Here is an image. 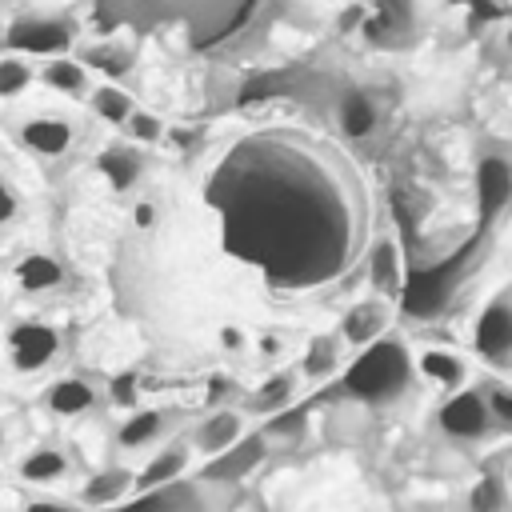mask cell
<instances>
[{"label": "cell", "instance_id": "obj_1", "mask_svg": "<svg viewBox=\"0 0 512 512\" xmlns=\"http://www.w3.org/2000/svg\"><path fill=\"white\" fill-rule=\"evenodd\" d=\"M224 244L268 280L304 288L336 276L356 248V212L324 160L292 140H248L212 176Z\"/></svg>", "mask_w": 512, "mask_h": 512}, {"label": "cell", "instance_id": "obj_2", "mask_svg": "<svg viewBox=\"0 0 512 512\" xmlns=\"http://www.w3.org/2000/svg\"><path fill=\"white\" fill-rule=\"evenodd\" d=\"M412 380H416V360L408 344L392 332L360 348V356L340 368L344 392L360 404H396L412 388Z\"/></svg>", "mask_w": 512, "mask_h": 512}, {"label": "cell", "instance_id": "obj_3", "mask_svg": "<svg viewBox=\"0 0 512 512\" xmlns=\"http://www.w3.org/2000/svg\"><path fill=\"white\" fill-rule=\"evenodd\" d=\"M112 24H184L192 40H216L236 16V0H100Z\"/></svg>", "mask_w": 512, "mask_h": 512}, {"label": "cell", "instance_id": "obj_4", "mask_svg": "<svg viewBox=\"0 0 512 512\" xmlns=\"http://www.w3.org/2000/svg\"><path fill=\"white\" fill-rule=\"evenodd\" d=\"M472 348L492 368H512V292L488 300L472 324Z\"/></svg>", "mask_w": 512, "mask_h": 512}, {"label": "cell", "instance_id": "obj_5", "mask_svg": "<svg viewBox=\"0 0 512 512\" xmlns=\"http://www.w3.org/2000/svg\"><path fill=\"white\" fill-rule=\"evenodd\" d=\"M436 424L456 444H480V440L492 436V420H488V408H484L480 388L448 392V400L436 408Z\"/></svg>", "mask_w": 512, "mask_h": 512}, {"label": "cell", "instance_id": "obj_6", "mask_svg": "<svg viewBox=\"0 0 512 512\" xmlns=\"http://www.w3.org/2000/svg\"><path fill=\"white\" fill-rule=\"evenodd\" d=\"M8 48L32 52V56H64L72 44V24L60 16H20L8 24Z\"/></svg>", "mask_w": 512, "mask_h": 512}, {"label": "cell", "instance_id": "obj_7", "mask_svg": "<svg viewBox=\"0 0 512 512\" xmlns=\"http://www.w3.org/2000/svg\"><path fill=\"white\" fill-rule=\"evenodd\" d=\"M388 324H392V304L388 300H380V296H372V300H356L344 316H340V344L344 348H368L372 340H380L384 332H388Z\"/></svg>", "mask_w": 512, "mask_h": 512}, {"label": "cell", "instance_id": "obj_8", "mask_svg": "<svg viewBox=\"0 0 512 512\" xmlns=\"http://www.w3.org/2000/svg\"><path fill=\"white\" fill-rule=\"evenodd\" d=\"M364 276H368V288L388 304L404 292V252L392 236H376V244L368 248Z\"/></svg>", "mask_w": 512, "mask_h": 512}, {"label": "cell", "instance_id": "obj_9", "mask_svg": "<svg viewBox=\"0 0 512 512\" xmlns=\"http://www.w3.org/2000/svg\"><path fill=\"white\" fill-rule=\"evenodd\" d=\"M56 344H60L56 328L36 324V320H24V324H16V328L8 332V356H12V364H16L20 372L44 368V364L56 356Z\"/></svg>", "mask_w": 512, "mask_h": 512}, {"label": "cell", "instance_id": "obj_10", "mask_svg": "<svg viewBox=\"0 0 512 512\" xmlns=\"http://www.w3.org/2000/svg\"><path fill=\"white\" fill-rule=\"evenodd\" d=\"M412 360H416V372L428 384H436L444 392L468 388V360L460 352H452V348H420V356H412Z\"/></svg>", "mask_w": 512, "mask_h": 512}, {"label": "cell", "instance_id": "obj_11", "mask_svg": "<svg viewBox=\"0 0 512 512\" xmlns=\"http://www.w3.org/2000/svg\"><path fill=\"white\" fill-rule=\"evenodd\" d=\"M248 432H244V416L236 412V408H216L212 416H204V424L196 428V452L200 456H220V452H228L236 440H244Z\"/></svg>", "mask_w": 512, "mask_h": 512}, {"label": "cell", "instance_id": "obj_12", "mask_svg": "<svg viewBox=\"0 0 512 512\" xmlns=\"http://www.w3.org/2000/svg\"><path fill=\"white\" fill-rule=\"evenodd\" d=\"M264 436H244V440H236L228 452H220V456H212L208 460V468H204V476H212V480H240L244 472H252L260 460H264Z\"/></svg>", "mask_w": 512, "mask_h": 512}, {"label": "cell", "instance_id": "obj_13", "mask_svg": "<svg viewBox=\"0 0 512 512\" xmlns=\"http://www.w3.org/2000/svg\"><path fill=\"white\" fill-rule=\"evenodd\" d=\"M20 140L40 156H64L72 148V124L56 116H36L20 128Z\"/></svg>", "mask_w": 512, "mask_h": 512}, {"label": "cell", "instance_id": "obj_14", "mask_svg": "<svg viewBox=\"0 0 512 512\" xmlns=\"http://www.w3.org/2000/svg\"><path fill=\"white\" fill-rule=\"evenodd\" d=\"M188 468V448L184 444H168V448H160L148 464H144V472L132 480L140 492H156V488H168V484H176V476Z\"/></svg>", "mask_w": 512, "mask_h": 512}, {"label": "cell", "instance_id": "obj_15", "mask_svg": "<svg viewBox=\"0 0 512 512\" xmlns=\"http://www.w3.org/2000/svg\"><path fill=\"white\" fill-rule=\"evenodd\" d=\"M340 364H344V344H340V336H312L296 372H300L304 380H328V376L340 372Z\"/></svg>", "mask_w": 512, "mask_h": 512}, {"label": "cell", "instance_id": "obj_16", "mask_svg": "<svg viewBox=\"0 0 512 512\" xmlns=\"http://www.w3.org/2000/svg\"><path fill=\"white\" fill-rule=\"evenodd\" d=\"M476 184H480V204L484 212H496L508 196H512V168L496 156L480 160V172H476Z\"/></svg>", "mask_w": 512, "mask_h": 512}, {"label": "cell", "instance_id": "obj_17", "mask_svg": "<svg viewBox=\"0 0 512 512\" xmlns=\"http://www.w3.org/2000/svg\"><path fill=\"white\" fill-rule=\"evenodd\" d=\"M296 380H300V372L296 368H280V372H272L260 388H256V396H252V404L260 408V412H284L288 404H292V396H296Z\"/></svg>", "mask_w": 512, "mask_h": 512}, {"label": "cell", "instance_id": "obj_18", "mask_svg": "<svg viewBox=\"0 0 512 512\" xmlns=\"http://www.w3.org/2000/svg\"><path fill=\"white\" fill-rule=\"evenodd\" d=\"M92 400H96L92 384H88V380H76V376L56 380V384H52V392H48V408H52V412H60V416H80V412H88V408H92Z\"/></svg>", "mask_w": 512, "mask_h": 512}, {"label": "cell", "instance_id": "obj_19", "mask_svg": "<svg viewBox=\"0 0 512 512\" xmlns=\"http://www.w3.org/2000/svg\"><path fill=\"white\" fill-rule=\"evenodd\" d=\"M40 80L56 92H68V96H80L88 88V72L80 60H68V56H48V64L40 68Z\"/></svg>", "mask_w": 512, "mask_h": 512}, {"label": "cell", "instance_id": "obj_20", "mask_svg": "<svg viewBox=\"0 0 512 512\" xmlns=\"http://www.w3.org/2000/svg\"><path fill=\"white\" fill-rule=\"evenodd\" d=\"M16 280L24 292H44V288H56L60 284V264L52 256H24L16 264Z\"/></svg>", "mask_w": 512, "mask_h": 512}, {"label": "cell", "instance_id": "obj_21", "mask_svg": "<svg viewBox=\"0 0 512 512\" xmlns=\"http://www.w3.org/2000/svg\"><path fill=\"white\" fill-rule=\"evenodd\" d=\"M160 428H164V416L152 412V408H144V412H132V416L120 424L116 440H120V448H144V444H152V440L160 436Z\"/></svg>", "mask_w": 512, "mask_h": 512}, {"label": "cell", "instance_id": "obj_22", "mask_svg": "<svg viewBox=\"0 0 512 512\" xmlns=\"http://www.w3.org/2000/svg\"><path fill=\"white\" fill-rule=\"evenodd\" d=\"M128 484H132V476L124 472V468H112V472H100V476H92L88 484H84V504H96V508H112L124 492H128Z\"/></svg>", "mask_w": 512, "mask_h": 512}, {"label": "cell", "instance_id": "obj_23", "mask_svg": "<svg viewBox=\"0 0 512 512\" xmlns=\"http://www.w3.org/2000/svg\"><path fill=\"white\" fill-rule=\"evenodd\" d=\"M480 396H484L492 432H508L512 436V384L508 380H488V384H480Z\"/></svg>", "mask_w": 512, "mask_h": 512}, {"label": "cell", "instance_id": "obj_24", "mask_svg": "<svg viewBox=\"0 0 512 512\" xmlns=\"http://www.w3.org/2000/svg\"><path fill=\"white\" fill-rule=\"evenodd\" d=\"M340 128L348 136H368L376 128V108H372V100L364 92H348L340 100Z\"/></svg>", "mask_w": 512, "mask_h": 512}, {"label": "cell", "instance_id": "obj_25", "mask_svg": "<svg viewBox=\"0 0 512 512\" xmlns=\"http://www.w3.org/2000/svg\"><path fill=\"white\" fill-rule=\"evenodd\" d=\"M100 172L108 176V184H112L116 192H124V188H132L136 176H140V156L128 152V148H108V152L100 156Z\"/></svg>", "mask_w": 512, "mask_h": 512}, {"label": "cell", "instance_id": "obj_26", "mask_svg": "<svg viewBox=\"0 0 512 512\" xmlns=\"http://www.w3.org/2000/svg\"><path fill=\"white\" fill-rule=\"evenodd\" d=\"M92 108H96V116L108 120V124H124V120L136 112V108H132V96H128L124 88H116V84L96 88V92H92Z\"/></svg>", "mask_w": 512, "mask_h": 512}, {"label": "cell", "instance_id": "obj_27", "mask_svg": "<svg viewBox=\"0 0 512 512\" xmlns=\"http://www.w3.org/2000/svg\"><path fill=\"white\" fill-rule=\"evenodd\" d=\"M472 512H512V496L504 488V476H484L472 488Z\"/></svg>", "mask_w": 512, "mask_h": 512}, {"label": "cell", "instance_id": "obj_28", "mask_svg": "<svg viewBox=\"0 0 512 512\" xmlns=\"http://www.w3.org/2000/svg\"><path fill=\"white\" fill-rule=\"evenodd\" d=\"M64 468H68V460L56 452V448H40V452H32L24 464H20V472H24V480H36V484H44V480H56V476H64Z\"/></svg>", "mask_w": 512, "mask_h": 512}, {"label": "cell", "instance_id": "obj_29", "mask_svg": "<svg viewBox=\"0 0 512 512\" xmlns=\"http://www.w3.org/2000/svg\"><path fill=\"white\" fill-rule=\"evenodd\" d=\"M28 80H32L28 60H20V56H4V60H0V96H16V92H24Z\"/></svg>", "mask_w": 512, "mask_h": 512}, {"label": "cell", "instance_id": "obj_30", "mask_svg": "<svg viewBox=\"0 0 512 512\" xmlns=\"http://www.w3.org/2000/svg\"><path fill=\"white\" fill-rule=\"evenodd\" d=\"M84 64H96L104 76H124L128 72V52L124 48H92L88 56H84Z\"/></svg>", "mask_w": 512, "mask_h": 512}, {"label": "cell", "instance_id": "obj_31", "mask_svg": "<svg viewBox=\"0 0 512 512\" xmlns=\"http://www.w3.org/2000/svg\"><path fill=\"white\" fill-rule=\"evenodd\" d=\"M124 128H128V136L140 140V144H152V140H160V132H164L160 116H152V112H132V116L124 120Z\"/></svg>", "mask_w": 512, "mask_h": 512}, {"label": "cell", "instance_id": "obj_32", "mask_svg": "<svg viewBox=\"0 0 512 512\" xmlns=\"http://www.w3.org/2000/svg\"><path fill=\"white\" fill-rule=\"evenodd\" d=\"M172 500H176V492L156 488V492H144L136 504H128V508H112V512H164V508H172Z\"/></svg>", "mask_w": 512, "mask_h": 512}, {"label": "cell", "instance_id": "obj_33", "mask_svg": "<svg viewBox=\"0 0 512 512\" xmlns=\"http://www.w3.org/2000/svg\"><path fill=\"white\" fill-rule=\"evenodd\" d=\"M112 400H116L120 408H132V404H136V380H132V376H116V380H112Z\"/></svg>", "mask_w": 512, "mask_h": 512}, {"label": "cell", "instance_id": "obj_34", "mask_svg": "<svg viewBox=\"0 0 512 512\" xmlns=\"http://www.w3.org/2000/svg\"><path fill=\"white\" fill-rule=\"evenodd\" d=\"M12 212H16V196H12V188L0 180V224L12 220Z\"/></svg>", "mask_w": 512, "mask_h": 512}, {"label": "cell", "instance_id": "obj_35", "mask_svg": "<svg viewBox=\"0 0 512 512\" xmlns=\"http://www.w3.org/2000/svg\"><path fill=\"white\" fill-rule=\"evenodd\" d=\"M28 512H68L64 504H44V500H36V504H28Z\"/></svg>", "mask_w": 512, "mask_h": 512}, {"label": "cell", "instance_id": "obj_36", "mask_svg": "<svg viewBox=\"0 0 512 512\" xmlns=\"http://www.w3.org/2000/svg\"><path fill=\"white\" fill-rule=\"evenodd\" d=\"M136 224H140V228H148V224H152V208H148V204H140V208H136Z\"/></svg>", "mask_w": 512, "mask_h": 512}, {"label": "cell", "instance_id": "obj_37", "mask_svg": "<svg viewBox=\"0 0 512 512\" xmlns=\"http://www.w3.org/2000/svg\"><path fill=\"white\" fill-rule=\"evenodd\" d=\"M504 488H508V496H512V456H508V468H504Z\"/></svg>", "mask_w": 512, "mask_h": 512}, {"label": "cell", "instance_id": "obj_38", "mask_svg": "<svg viewBox=\"0 0 512 512\" xmlns=\"http://www.w3.org/2000/svg\"><path fill=\"white\" fill-rule=\"evenodd\" d=\"M0 448H4V432H0Z\"/></svg>", "mask_w": 512, "mask_h": 512}]
</instances>
